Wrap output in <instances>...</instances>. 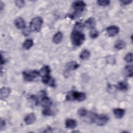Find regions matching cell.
<instances>
[{"instance_id": "10", "label": "cell", "mask_w": 133, "mask_h": 133, "mask_svg": "<svg viewBox=\"0 0 133 133\" xmlns=\"http://www.w3.org/2000/svg\"><path fill=\"white\" fill-rule=\"evenodd\" d=\"M42 81L45 84H47V85L50 86L51 87H55V79L53 78H52L51 76H50L49 75L47 76L42 77Z\"/></svg>"}, {"instance_id": "1", "label": "cell", "mask_w": 133, "mask_h": 133, "mask_svg": "<svg viewBox=\"0 0 133 133\" xmlns=\"http://www.w3.org/2000/svg\"><path fill=\"white\" fill-rule=\"evenodd\" d=\"M86 4L83 1H75L72 3V7L74 9V12L70 15V18L72 19H75L79 17L86 7Z\"/></svg>"}, {"instance_id": "27", "label": "cell", "mask_w": 133, "mask_h": 133, "mask_svg": "<svg viewBox=\"0 0 133 133\" xmlns=\"http://www.w3.org/2000/svg\"><path fill=\"white\" fill-rule=\"evenodd\" d=\"M77 114L81 116H85L87 114V111L86 109L82 108L78 110Z\"/></svg>"}, {"instance_id": "2", "label": "cell", "mask_w": 133, "mask_h": 133, "mask_svg": "<svg viewBox=\"0 0 133 133\" xmlns=\"http://www.w3.org/2000/svg\"><path fill=\"white\" fill-rule=\"evenodd\" d=\"M85 36L82 31L73 30L71 34V40L75 46H79L84 42Z\"/></svg>"}, {"instance_id": "22", "label": "cell", "mask_w": 133, "mask_h": 133, "mask_svg": "<svg viewBox=\"0 0 133 133\" xmlns=\"http://www.w3.org/2000/svg\"><path fill=\"white\" fill-rule=\"evenodd\" d=\"M90 53L89 51H88L87 49H84L82 51L79 55V57L81 59L83 60H86L88 59L90 57Z\"/></svg>"}, {"instance_id": "16", "label": "cell", "mask_w": 133, "mask_h": 133, "mask_svg": "<svg viewBox=\"0 0 133 133\" xmlns=\"http://www.w3.org/2000/svg\"><path fill=\"white\" fill-rule=\"evenodd\" d=\"M113 113L117 118H121L125 114V110L121 108H116L113 110Z\"/></svg>"}, {"instance_id": "11", "label": "cell", "mask_w": 133, "mask_h": 133, "mask_svg": "<svg viewBox=\"0 0 133 133\" xmlns=\"http://www.w3.org/2000/svg\"><path fill=\"white\" fill-rule=\"evenodd\" d=\"M96 25V20L93 17H90L88 18L85 22L84 25V26L91 29L94 28H95V26Z\"/></svg>"}, {"instance_id": "12", "label": "cell", "mask_w": 133, "mask_h": 133, "mask_svg": "<svg viewBox=\"0 0 133 133\" xmlns=\"http://www.w3.org/2000/svg\"><path fill=\"white\" fill-rule=\"evenodd\" d=\"M65 127L69 129H73L75 128L77 126L76 121L72 118H68L66 119L65 122Z\"/></svg>"}, {"instance_id": "32", "label": "cell", "mask_w": 133, "mask_h": 133, "mask_svg": "<svg viewBox=\"0 0 133 133\" xmlns=\"http://www.w3.org/2000/svg\"><path fill=\"white\" fill-rule=\"evenodd\" d=\"M132 1H120L121 3L122 4V5H128L130 4Z\"/></svg>"}, {"instance_id": "4", "label": "cell", "mask_w": 133, "mask_h": 133, "mask_svg": "<svg viewBox=\"0 0 133 133\" xmlns=\"http://www.w3.org/2000/svg\"><path fill=\"white\" fill-rule=\"evenodd\" d=\"M43 22V19L40 17H36L34 18L30 23V30L33 32H39L42 28Z\"/></svg>"}, {"instance_id": "25", "label": "cell", "mask_w": 133, "mask_h": 133, "mask_svg": "<svg viewBox=\"0 0 133 133\" xmlns=\"http://www.w3.org/2000/svg\"><path fill=\"white\" fill-rule=\"evenodd\" d=\"M84 27V24L82 23L81 22H77L74 26V29L73 30H77V31H82L83 30V28Z\"/></svg>"}, {"instance_id": "3", "label": "cell", "mask_w": 133, "mask_h": 133, "mask_svg": "<svg viewBox=\"0 0 133 133\" xmlns=\"http://www.w3.org/2000/svg\"><path fill=\"white\" fill-rule=\"evenodd\" d=\"M86 98V95L84 92H78L76 91H71L66 95L67 100H77L83 101Z\"/></svg>"}, {"instance_id": "15", "label": "cell", "mask_w": 133, "mask_h": 133, "mask_svg": "<svg viewBox=\"0 0 133 133\" xmlns=\"http://www.w3.org/2000/svg\"><path fill=\"white\" fill-rule=\"evenodd\" d=\"M79 64L77 63V62L76 61H70L66 65V68L68 70H76L78 68H79Z\"/></svg>"}, {"instance_id": "23", "label": "cell", "mask_w": 133, "mask_h": 133, "mask_svg": "<svg viewBox=\"0 0 133 133\" xmlns=\"http://www.w3.org/2000/svg\"><path fill=\"white\" fill-rule=\"evenodd\" d=\"M99 33L97 31V30L94 28L91 29H90L89 32V36L91 38H96L99 36Z\"/></svg>"}, {"instance_id": "17", "label": "cell", "mask_w": 133, "mask_h": 133, "mask_svg": "<svg viewBox=\"0 0 133 133\" xmlns=\"http://www.w3.org/2000/svg\"><path fill=\"white\" fill-rule=\"evenodd\" d=\"M52 104V101L48 97H44L41 100V104L45 108L49 107Z\"/></svg>"}, {"instance_id": "30", "label": "cell", "mask_w": 133, "mask_h": 133, "mask_svg": "<svg viewBox=\"0 0 133 133\" xmlns=\"http://www.w3.org/2000/svg\"><path fill=\"white\" fill-rule=\"evenodd\" d=\"M15 4L16 6H17L19 8H21L24 6L25 5L24 1H15Z\"/></svg>"}, {"instance_id": "21", "label": "cell", "mask_w": 133, "mask_h": 133, "mask_svg": "<svg viewBox=\"0 0 133 133\" xmlns=\"http://www.w3.org/2000/svg\"><path fill=\"white\" fill-rule=\"evenodd\" d=\"M116 88L120 90H127L128 88V84L125 82H120L118 83Z\"/></svg>"}, {"instance_id": "29", "label": "cell", "mask_w": 133, "mask_h": 133, "mask_svg": "<svg viewBox=\"0 0 133 133\" xmlns=\"http://www.w3.org/2000/svg\"><path fill=\"white\" fill-rule=\"evenodd\" d=\"M97 4L101 6H106L110 4V1H99L97 2Z\"/></svg>"}, {"instance_id": "31", "label": "cell", "mask_w": 133, "mask_h": 133, "mask_svg": "<svg viewBox=\"0 0 133 133\" xmlns=\"http://www.w3.org/2000/svg\"><path fill=\"white\" fill-rule=\"evenodd\" d=\"M5 125H6V123H5V121L3 120V119H1V125H0L1 130H2L3 129H4Z\"/></svg>"}, {"instance_id": "28", "label": "cell", "mask_w": 133, "mask_h": 133, "mask_svg": "<svg viewBox=\"0 0 133 133\" xmlns=\"http://www.w3.org/2000/svg\"><path fill=\"white\" fill-rule=\"evenodd\" d=\"M43 114L45 116H51L52 115V112L51 110L49 108V107L45 108L43 110Z\"/></svg>"}, {"instance_id": "19", "label": "cell", "mask_w": 133, "mask_h": 133, "mask_svg": "<svg viewBox=\"0 0 133 133\" xmlns=\"http://www.w3.org/2000/svg\"><path fill=\"white\" fill-rule=\"evenodd\" d=\"M126 45V42L122 39H118L117 41H116L115 45H114V47L117 49H122L125 47Z\"/></svg>"}, {"instance_id": "24", "label": "cell", "mask_w": 133, "mask_h": 133, "mask_svg": "<svg viewBox=\"0 0 133 133\" xmlns=\"http://www.w3.org/2000/svg\"><path fill=\"white\" fill-rule=\"evenodd\" d=\"M125 72L126 75L128 77H132L133 75L132 72V65H127L125 68Z\"/></svg>"}, {"instance_id": "7", "label": "cell", "mask_w": 133, "mask_h": 133, "mask_svg": "<svg viewBox=\"0 0 133 133\" xmlns=\"http://www.w3.org/2000/svg\"><path fill=\"white\" fill-rule=\"evenodd\" d=\"M106 31L109 36H114L119 32V29L116 25H111L107 28Z\"/></svg>"}, {"instance_id": "14", "label": "cell", "mask_w": 133, "mask_h": 133, "mask_svg": "<svg viewBox=\"0 0 133 133\" xmlns=\"http://www.w3.org/2000/svg\"><path fill=\"white\" fill-rule=\"evenodd\" d=\"M39 75L42 77L49 76L50 73V68L48 65L44 66L39 71Z\"/></svg>"}, {"instance_id": "26", "label": "cell", "mask_w": 133, "mask_h": 133, "mask_svg": "<svg viewBox=\"0 0 133 133\" xmlns=\"http://www.w3.org/2000/svg\"><path fill=\"white\" fill-rule=\"evenodd\" d=\"M124 60L128 63H131L132 62V54L131 52L127 54L124 57Z\"/></svg>"}, {"instance_id": "6", "label": "cell", "mask_w": 133, "mask_h": 133, "mask_svg": "<svg viewBox=\"0 0 133 133\" xmlns=\"http://www.w3.org/2000/svg\"><path fill=\"white\" fill-rule=\"evenodd\" d=\"M109 119L108 116L104 114H100L95 115L92 118V121L98 126H104L108 122Z\"/></svg>"}, {"instance_id": "20", "label": "cell", "mask_w": 133, "mask_h": 133, "mask_svg": "<svg viewBox=\"0 0 133 133\" xmlns=\"http://www.w3.org/2000/svg\"><path fill=\"white\" fill-rule=\"evenodd\" d=\"M33 45V41L31 39H26L23 43L22 46L25 49H30Z\"/></svg>"}, {"instance_id": "13", "label": "cell", "mask_w": 133, "mask_h": 133, "mask_svg": "<svg viewBox=\"0 0 133 133\" xmlns=\"http://www.w3.org/2000/svg\"><path fill=\"white\" fill-rule=\"evenodd\" d=\"M11 92V89L9 87H3L1 89V98L5 99L7 98Z\"/></svg>"}, {"instance_id": "8", "label": "cell", "mask_w": 133, "mask_h": 133, "mask_svg": "<svg viewBox=\"0 0 133 133\" xmlns=\"http://www.w3.org/2000/svg\"><path fill=\"white\" fill-rule=\"evenodd\" d=\"M15 24L19 29H24L26 26L25 22L21 17H18L15 20Z\"/></svg>"}, {"instance_id": "9", "label": "cell", "mask_w": 133, "mask_h": 133, "mask_svg": "<svg viewBox=\"0 0 133 133\" xmlns=\"http://www.w3.org/2000/svg\"><path fill=\"white\" fill-rule=\"evenodd\" d=\"M35 120L36 116L35 114L33 113H31L27 114L24 119V122L26 125H31L33 124L35 121Z\"/></svg>"}, {"instance_id": "5", "label": "cell", "mask_w": 133, "mask_h": 133, "mask_svg": "<svg viewBox=\"0 0 133 133\" xmlns=\"http://www.w3.org/2000/svg\"><path fill=\"white\" fill-rule=\"evenodd\" d=\"M24 79L28 82L32 81L34 78L40 76L39 71L37 70H31L29 71H25L22 72Z\"/></svg>"}, {"instance_id": "18", "label": "cell", "mask_w": 133, "mask_h": 133, "mask_svg": "<svg viewBox=\"0 0 133 133\" xmlns=\"http://www.w3.org/2000/svg\"><path fill=\"white\" fill-rule=\"evenodd\" d=\"M62 37H63V35L62 33L61 32H58L53 36L52 41L54 43L56 44H59L61 42L62 39Z\"/></svg>"}]
</instances>
